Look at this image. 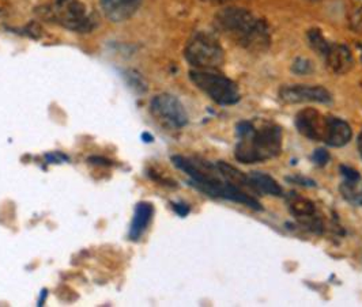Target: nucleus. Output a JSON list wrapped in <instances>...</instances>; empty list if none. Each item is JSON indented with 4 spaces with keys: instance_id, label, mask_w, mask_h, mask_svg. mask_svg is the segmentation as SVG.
<instances>
[{
    "instance_id": "4468645a",
    "label": "nucleus",
    "mask_w": 362,
    "mask_h": 307,
    "mask_svg": "<svg viewBox=\"0 0 362 307\" xmlns=\"http://www.w3.org/2000/svg\"><path fill=\"white\" fill-rule=\"evenodd\" d=\"M141 1L142 0H101V6L109 19L123 22L136 13Z\"/></svg>"
},
{
    "instance_id": "f3484780",
    "label": "nucleus",
    "mask_w": 362,
    "mask_h": 307,
    "mask_svg": "<svg viewBox=\"0 0 362 307\" xmlns=\"http://www.w3.org/2000/svg\"><path fill=\"white\" fill-rule=\"evenodd\" d=\"M346 16L350 28L357 33H362V0H347Z\"/></svg>"
},
{
    "instance_id": "f257e3e1",
    "label": "nucleus",
    "mask_w": 362,
    "mask_h": 307,
    "mask_svg": "<svg viewBox=\"0 0 362 307\" xmlns=\"http://www.w3.org/2000/svg\"><path fill=\"white\" fill-rule=\"evenodd\" d=\"M172 162L191 179V185L202 193L216 199L235 201L256 211L262 210L259 200L223 179L217 163L213 164L202 158L182 155L172 157Z\"/></svg>"
},
{
    "instance_id": "5701e85b",
    "label": "nucleus",
    "mask_w": 362,
    "mask_h": 307,
    "mask_svg": "<svg viewBox=\"0 0 362 307\" xmlns=\"http://www.w3.org/2000/svg\"><path fill=\"white\" fill-rule=\"evenodd\" d=\"M142 139L145 140L146 143L153 142V136H151V135H148V133H144V135H142Z\"/></svg>"
},
{
    "instance_id": "b1692460",
    "label": "nucleus",
    "mask_w": 362,
    "mask_h": 307,
    "mask_svg": "<svg viewBox=\"0 0 362 307\" xmlns=\"http://www.w3.org/2000/svg\"><path fill=\"white\" fill-rule=\"evenodd\" d=\"M204 1H210V3H216V4H222V3H228L232 0H204Z\"/></svg>"
},
{
    "instance_id": "2eb2a0df",
    "label": "nucleus",
    "mask_w": 362,
    "mask_h": 307,
    "mask_svg": "<svg viewBox=\"0 0 362 307\" xmlns=\"http://www.w3.org/2000/svg\"><path fill=\"white\" fill-rule=\"evenodd\" d=\"M250 183L251 188L255 192L264 193V195H272V196H282L284 189L282 186L272 179V176L260 171H252L250 173Z\"/></svg>"
},
{
    "instance_id": "20e7f679",
    "label": "nucleus",
    "mask_w": 362,
    "mask_h": 307,
    "mask_svg": "<svg viewBox=\"0 0 362 307\" xmlns=\"http://www.w3.org/2000/svg\"><path fill=\"white\" fill-rule=\"evenodd\" d=\"M37 14L54 25L75 33H90L97 20L85 3L81 0H49L37 8Z\"/></svg>"
},
{
    "instance_id": "f03ea898",
    "label": "nucleus",
    "mask_w": 362,
    "mask_h": 307,
    "mask_svg": "<svg viewBox=\"0 0 362 307\" xmlns=\"http://www.w3.org/2000/svg\"><path fill=\"white\" fill-rule=\"evenodd\" d=\"M218 30L251 52H264L272 44L270 28L264 19L241 7H226L214 19Z\"/></svg>"
},
{
    "instance_id": "1a4fd4ad",
    "label": "nucleus",
    "mask_w": 362,
    "mask_h": 307,
    "mask_svg": "<svg viewBox=\"0 0 362 307\" xmlns=\"http://www.w3.org/2000/svg\"><path fill=\"white\" fill-rule=\"evenodd\" d=\"M279 98L285 104H304V102H319L328 104L332 97L329 91L322 86H285L279 90Z\"/></svg>"
},
{
    "instance_id": "f8f14e48",
    "label": "nucleus",
    "mask_w": 362,
    "mask_h": 307,
    "mask_svg": "<svg viewBox=\"0 0 362 307\" xmlns=\"http://www.w3.org/2000/svg\"><path fill=\"white\" fill-rule=\"evenodd\" d=\"M154 215V207L153 204L147 203V201H141L136 204L135 211H134V217L131 220V226H129V231H128V238L134 242L139 241L146 230L148 229L151 220Z\"/></svg>"
},
{
    "instance_id": "bb28decb",
    "label": "nucleus",
    "mask_w": 362,
    "mask_h": 307,
    "mask_svg": "<svg viewBox=\"0 0 362 307\" xmlns=\"http://www.w3.org/2000/svg\"><path fill=\"white\" fill-rule=\"evenodd\" d=\"M361 60H362V54H361Z\"/></svg>"
},
{
    "instance_id": "412c9836",
    "label": "nucleus",
    "mask_w": 362,
    "mask_h": 307,
    "mask_svg": "<svg viewBox=\"0 0 362 307\" xmlns=\"http://www.w3.org/2000/svg\"><path fill=\"white\" fill-rule=\"evenodd\" d=\"M45 159L48 163H63L69 162V157L66 154H62L59 151H54V152H49L45 155Z\"/></svg>"
},
{
    "instance_id": "a878e982",
    "label": "nucleus",
    "mask_w": 362,
    "mask_h": 307,
    "mask_svg": "<svg viewBox=\"0 0 362 307\" xmlns=\"http://www.w3.org/2000/svg\"><path fill=\"white\" fill-rule=\"evenodd\" d=\"M310 1H316V0H310Z\"/></svg>"
},
{
    "instance_id": "6e6552de",
    "label": "nucleus",
    "mask_w": 362,
    "mask_h": 307,
    "mask_svg": "<svg viewBox=\"0 0 362 307\" xmlns=\"http://www.w3.org/2000/svg\"><path fill=\"white\" fill-rule=\"evenodd\" d=\"M286 203L289 205L291 215L296 217L301 224H304L315 233L323 231V222L317 215L316 205L310 200L300 196L296 192H290L289 196L286 198Z\"/></svg>"
},
{
    "instance_id": "9b49d317",
    "label": "nucleus",
    "mask_w": 362,
    "mask_h": 307,
    "mask_svg": "<svg viewBox=\"0 0 362 307\" xmlns=\"http://www.w3.org/2000/svg\"><path fill=\"white\" fill-rule=\"evenodd\" d=\"M322 57L325 59L328 70H331L332 73H338V75L349 73L354 64L353 54L350 52V49L342 44L329 42L326 52Z\"/></svg>"
},
{
    "instance_id": "393cba45",
    "label": "nucleus",
    "mask_w": 362,
    "mask_h": 307,
    "mask_svg": "<svg viewBox=\"0 0 362 307\" xmlns=\"http://www.w3.org/2000/svg\"><path fill=\"white\" fill-rule=\"evenodd\" d=\"M358 150H360V154H361L362 157V131L360 136H358Z\"/></svg>"
},
{
    "instance_id": "a211bd4d",
    "label": "nucleus",
    "mask_w": 362,
    "mask_h": 307,
    "mask_svg": "<svg viewBox=\"0 0 362 307\" xmlns=\"http://www.w3.org/2000/svg\"><path fill=\"white\" fill-rule=\"evenodd\" d=\"M307 36H308L310 48H312L316 54L323 56L325 52H326L327 48H328V45H329V42L327 41L326 37L323 36L322 30H319V29H310Z\"/></svg>"
},
{
    "instance_id": "39448f33",
    "label": "nucleus",
    "mask_w": 362,
    "mask_h": 307,
    "mask_svg": "<svg viewBox=\"0 0 362 307\" xmlns=\"http://www.w3.org/2000/svg\"><path fill=\"white\" fill-rule=\"evenodd\" d=\"M185 60L198 70H217L225 61V52L216 37L198 32L189 38L184 51Z\"/></svg>"
},
{
    "instance_id": "7ed1b4c3",
    "label": "nucleus",
    "mask_w": 362,
    "mask_h": 307,
    "mask_svg": "<svg viewBox=\"0 0 362 307\" xmlns=\"http://www.w3.org/2000/svg\"><path fill=\"white\" fill-rule=\"evenodd\" d=\"M235 131L238 142L235 155L238 162H264L278 157L282 151V129L276 124L256 126L252 121H240Z\"/></svg>"
},
{
    "instance_id": "dca6fc26",
    "label": "nucleus",
    "mask_w": 362,
    "mask_h": 307,
    "mask_svg": "<svg viewBox=\"0 0 362 307\" xmlns=\"http://www.w3.org/2000/svg\"><path fill=\"white\" fill-rule=\"evenodd\" d=\"M339 191L344 199L350 204L362 207V179H344L339 186Z\"/></svg>"
},
{
    "instance_id": "4be33fe9",
    "label": "nucleus",
    "mask_w": 362,
    "mask_h": 307,
    "mask_svg": "<svg viewBox=\"0 0 362 307\" xmlns=\"http://www.w3.org/2000/svg\"><path fill=\"white\" fill-rule=\"evenodd\" d=\"M172 208L176 211L177 215L180 217H187L189 212V205L184 204V203H172Z\"/></svg>"
},
{
    "instance_id": "9d476101",
    "label": "nucleus",
    "mask_w": 362,
    "mask_h": 307,
    "mask_svg": "<svg viewBox=\"0 0 362 307\" xmlns=\"http://www.w3.org/2000/svg\"><path fill=\"white\" fill-rule=\"evenodd\" d=\"M294 124L297 131L307 139L323 142L326 135L327 117L315 109H304L297 113Z\"/></svg>"
},
{
    "instance_id": "423d86ee",
    "label": "nucleus",
    "mask_w": 362,
    "mask_h": 307,
    "mask_svg": "<svg viewBox=\"0 0 362 307\" xmlns=\"http://www.w3.org/2000/svg\"><path fill=\"white\" fill-rule=\"evenodd\" d=\"M189 79L218 105H235L241 98L238 86L225 75L209 70H194L189 73Z\"/></svg>"
},
{
    "instance_id": "aec40b11",
    "label": "nucleus",
    "mask_w": 362,
    "mask_h": 307,
    "mask_svg": "<svg viewBox=\"0 0 362 307\" xmlns=\"http://www.w3.org/2000/svg\"><path fill=\"white\" fill-rule=\"evenodd\" d=\"M312 159H313V162L316 163V164L325 166V164L329 161V154L327 152L325 148H319V150L315 151Z\"/></svg>"
},
{
    "instance_id": "ddd939ff",
    "label": "nucleus",
    "mask_w": 362,
    "mask_h": 307,
    "mask_svg": "<svg viewBox=\"0 0 362 307\" xmlns=\"http://www.w3.org/2000/svg\"><path fill=\"white\" fill-rule=\"evenodd\" d=\"M353 132L351 127L341 119L327 117L326 135L325 143L331 147H344L351 140Z\"/></svg>"
},
{
    "instance_id": "6ab92c4d",
    "label": "nucleus",
    "mask_w": 362,
    "mask_h": 307,
    "mask_svg": "<svg viewBox=\"0 0 362 307\" xmlns=\"http://www.w3.org/2000/svg\"><path fill=\"white\" fill-rule=\"evenodd\" d=\"M291 71L297 75H308L313 73V64L303 57H298L294 60L293 66H291Z\"/></svg>"
},
{
    "instance_id": "0eeeda50",
    "label": "nucleus",
    "mask_w": 362,
    "mask_h": 307,
    "mask_svg": "<svg viewBox=\"0 0 362 307\" xmlns=\"http://www.w3.org/2000/svg\"><path fill=\"white\" fill-rule=\"evenodd\" d=\"M153 116L170 128H182L188 124V116L180 101L170 94L156 95L150 102Z\"/></svg>"
}]
</instances>
